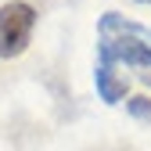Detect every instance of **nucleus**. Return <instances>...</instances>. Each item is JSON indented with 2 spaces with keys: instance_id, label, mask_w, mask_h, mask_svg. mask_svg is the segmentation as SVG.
I'll return each instance as SVG.
<instances>
[{
  "instance_id": "obj_1",
  "label": "nucleus",
  "mask_w": 151,
  "mask_h": 151,
  "mask_svg": "<svg viewBox=\"0 0 151 151\" xmlns=\"http://www.w3.org/2000/svg\"><path fill=\"white\" fill-rule=\"evenodd\" d=\"M36 25V11L25 0H11V4L0 7V58H14L22 54L29 36Z\"/></svg>"
},
{
  "instance_id": "obj_2",
  "label": "nucleus",
  "mask_w": 151,
  "mask_h": 151,
  "mask_svg": "<svg viewBox=\"0 0 151 151\" xmlns=\"http://www.w3.org/2000/svg\"><path fill=\"white\" fill-rule=\"evenodd\" d=\"M97 93L108 104H115V101L126 97V79H119V76L111 72V65H101L97 68Z\"/></svg>"
},
{
  "instance_id": "obj_3",
  "label": "nucleus",
  "mask_w": 151,
  "mask_h": 151,
  "mask_svg": "<svg viewBox=\"0 0 151 151\" xmlns=\"http://www.w3.org/2000/svg\"><path fill=\"white\" fill-rule=\"evenodd\" d=\"M126 108H129V115H133V119L151 122V97H129V101H126Z\"/></svg>"
},
{
  "instance_id": "obj_4",
  "label": "nucleus",
  "mask_w": 151,
  "mask_h": 151,
  "mask_svg": "<svg viewBox=\"0 0 151 151\" xmlns=\"http://www.w3.org/2000/svg\"><path fill=\"white\" fill-rule=\"evenodd\" d=\"M144 79H147V83H151V72H147V76H144Z\"/></svg>"
},
{
  "instance_id": "obj_5",
  "label": "nucleus",
  "mask_w": 151,
  "mask_h": 151,
  "mask_svg": "<svg viewBox=\"0 0 151 151\" xmlns=\"http://www.w3.org/2000/svg\"><path fill=\"white\" fill-rule=\"evenodd\" d=\"M144 4H151V0H144Z\"/></svg>"
}]
</instances>
